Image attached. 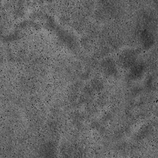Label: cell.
Wrapping results in <instances>:
<instances>
[{"label": "cell", "instance_id": "1", "mask_svg": "<svg viewBox=\"0 0 158 158\" xmlns=\"http://www.w3.org/2000/svg\"><path fill=\"white\" fill-rule=\"evenodd\" d=\"M136 52L131 50H127L121 54L120 56V61L121 64L125 67H131L135 62Z\"/></svg>", "mask_w": 158, "mask_h": 158}, {"label": "cell", "instance_id": "4", "mask_svg": "<svg viewBox=\"0 0 158 158\" xmlns=\"http://www.w3.org/2000/svg\"><path fill=\"white\" fill-rule=\"evenodd\" d=\"M141 38L143 41L144 46L146 48H149L154 43V40L151 35L147 31H144L142 33Z\"/></svg>", "mask_w": 158, "mask_h": 158}, {"label": "cell", "instance_id": "5", "mask_svg": "<svg viewBox=\"0 0 158 158\" xmlns=\"http://www.w3.org/2000/svg\"><path fill=\"white\" fill-rule=\"evenodd\" d=\"M91 86L96 91H99L102 90L104 88V85L102 82L99 78H93L91 81Z\"/></svg>", "mask_w": 158, "mask_h": 158}, {"label": "cell", "instance_id": "9", "mask_svg": "<svg viewBox=\"0 0 158 158\" xmlns=\"http://www.w3.org/2000/svg\"><path fill=\"white\" fill-rule=\"evenodd\" d=\"M110 118H111V114L110 113H109V112L106 113V114H104L103 115V117H102V118H103V120L104 121H107V120H110Z\"/></svg>", "mask_w": 158, "mask_h": 158}, {"label": "cell", "instance_id": "3", "mask_svg": "<svg viewBox=\"0 0 158 158\" xmlns=\"http://www.w3.org/2000/svg\"><path fill=\"white\" fill-rule=\"evenodd\" d=\"M144 71V66L142 64H134L130 70V77L132 79L139 78Z\"/></svg>", "mask_w": 158, "mask_h": 158}, {"label": "cell", "instance_id": "8", "mask_svg": "<svg viewBox=\"0 0 158 158\" xmlns=\"http://www.w3.org/2000/svg\"><path fill=\"white\" fill-rule=\"evenodd\" d=\"M91 127L93 128H95V129H99V128L101 127H100V125H99V123L96 122V121H94L91 123Z\"/></svg>", "mask_w": 158, "mask_h": 158}, {"label": "cell", "instance_id": "6", "mask_svg": "<svg viewBox=\"0 0 158 158\" xmlns=\"http://www.w3.org/2000/svg\"><path fill=\"white\" fill-rule=\"evenodd\" d=\"M94 89L92 88L91 85H86L83 88V94L91 98L94 94Z\"/></svg>", "mask_w": 158, "mask_h": 158}, {"label": "cell", "instance_id": "7", "mask_svg": "<svg viewBox=\"0 0 158 158\" xmlns=\"http://www.w3.org/2000/svg\"><path fill=\"white\" fill-rule=\"evenodd\" d=\"M89 77V71L86 70L81 75V78L83 80H87Z\"/></svg>", "mask_w": 158, "mask_h": 158}, {"label": "cell", "instance_id": "2", "mask_svg": "<svg viewBox=\"0 0 158 158\" xmlns=\"http://www.w3.org/2000/svg\"><path fill=\"white\" fill-rule=\"evenodd\" d=\"M101 67L104 73L108 75H114L117 73L115 62L111 58L105 59L101 63Z\"/></svg>", "mask_w": 158, "mask_h": 158}]
</instances>
